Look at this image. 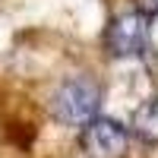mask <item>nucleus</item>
<instances>
[{
    "instance_id": "nucleus-2",
    "label": "nucleus",
    "mask_w": 158,
    "mask_h": 158,
    "mask_svg": "<svg viewBox=\"0 0 158 158\" xmlns=\"http://www.w3.org/2000/svg\"><path fill=\"white\" fill-rule=\"evenodd\" d=\"M146 38H149V29H146V13H123L117 16L108 29V51L114 57H136L146 51Z\"/></svg>"
},
{
    "instance_id": "nucleus-5",
    "label": "nucleus",
    "mask_w": 158,
    "mask_h": 158,
    "mask_svg": "<svg viewBox=\"0 0 158 158\" xmlns=\"http://www.w3.org/2000/svg\"><path fill=\"white\" fill-rule=\"evenodd\" d=\"M136 10L146 16H158V0H136Z\"/></svg>"
},
{
    "instance_id": "nucleus-3",
    "label": "nucleus",
    "mask_w": 158,
    "mask_h": 158,
    "mask_svg": "<svg viewBox=\"0 0 158 158\" xmlns=\"http://www.w3.org/2000/svg\"><path fill=\"white\" fill-rule=\"evenodd\" d=\"M82 139H85V149L95 158H120L127 152V142H130L127 130L117 120H111V117H95L85 127Z\"/></svg>"
},
{
    "instance_id": "nucleus-4",
    "label": "nucleus",
    "mask_w": 158,
    "mask_h": 158,
    "mask_svg": "<svg viewBox=\"0 0 158 158\" xmlns=\"http://www.w3.org/2000/svg\"><path fill=\"white\" fill-rule=\"evenodd\" d=\"M133 133L142 139V142H158V98L146 101L142 108L133 114Z\"/></svg>"
},
{
    "instance_id": "nucleus-1",
    "label": "nucleus",
    "mask_w": 158,
    "mask_h": 158,
    "mask_svg": "<svg viewBox=\"0 0 158 158\" xmlns=\"http://www.w3.org/2000/svg\"><path fill=\"white\" fill-rule=\"evenodd\" d=\"M98 85L85 76H76L63 82L54 95V117L67 127H89L98 114Z\"/></svg>"
}]
</instances>
